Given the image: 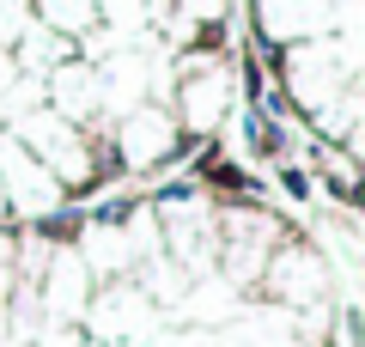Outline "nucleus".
<instances>
[{
    "mask_svg": "<svg viewBox=\"0 0 365 347\" xmlns=\"http://www.w3.org/2000/svg\"><path fill=\"white\" fill-rule=\"evenodd\" d=\"M6 134H13V141L25 146L55 183H61L67 201H73V195H98L110 183V171H116V165H110L104 134H91V129H79V122H67V116H55L49 104L19 110L13 122H6Z\"/></svg>",
    "mask_w": 365,
    "mask_h": 347,
    "instance_id": "obj_1",
    "label": "nucleus"
},
{
    "mask_svg": "<svg viewBox=\"0 0 365 347\" xmlns=\"http://www.w3.org/2000/svg\"><path fill=\"white\" fill-rule=\"evenodd\" d=\"M0 213H6V207H0Z\"/></svg>",
    "mask_w": 365,
    "mask_h": 347,
    "instance_id": "obj_11",
    "label": "nucleus"
},
{
    "mask_svg": "<svg viewBox=\"0 0 365 347\" xmlns=\"http://www.w3.org/2000/svg\"><path fill=\"white\" fill-rule=\"evenodd\" d=\"M79 329L98 347H146L153 335H165V311H158L128 274V281L91 286V305H86V317H79Z\"/></svg>",
    "mask_w": 365,
    "mask_h": 347,
    "instance_id": "obj_3",
    "label": "nucleus"
},
{
    "mask_svg": "<svg viewBox=\"0 0 365 347\" xmlns=\"http://www.w3.org/2000/svg\"><path fill=\"white\" fill-rule=\"evenodd\" d=\"M256 293H268L274 305H287V311L335 305V281H329V262L317 256V244H311V238H299V231H292L287 244H274V256L262 262Z\"/></svg>",
    "mask_w": 365,
    "mask_h": 347,
    "instance_id": "obj_5",
    "label": "nucleus"
},
{
    "mask_svg": "<svg viewBox=\"0 0 365 347\" xmlns=\"http://www.w3.org/2000/svg\"><path fill=\"white\" fill-rule=\"evenodd\" d=\"M43 104H49L55 116H67V122H79V129L104 134V104H98V67L79 61V55H67L61 67H55L49 79H43Z\"/></svg>",
    "mask_w": 365,
    "mask_h": 347,
    "instance_id": "obj_8",
    "label": "nucleus"
},
{
    "mask_svg": "<svg viewBox=\"0 0 365 347\" xmlns=\"http://www.w3.org/2000/svg\"><path fill=\"white\" fill-rule=\"evenodd\" d=\"M104 146H110V165L116 171L153 177V171H165L182 153V129H177V116H170V104H134V110L104 122Z\"/></svg>",
    "mask_w": 365,
    "mask_h": 347,
    "instance_id": "obj_2",
    "label": "nucleus"
},
{
    "mask_svg": "<svg viewBox=\"0 0 365 347\" xmlns=\"http://www.w3.org/2000/svg\"><path fill=\"white\" fill-rule=\"evenodd\" d=\"M37 25V13H31V0H0V55H13L19 43H25V31Z\"/></svg>",
    "mask_w": 365,
    "mask_h": 347,
    "instance_id": "obj_10",
    "label": "nucleus"
},
{
    "mask_svg": "<svg viewBox=\"0 0 365 347\" xmlns=\"http://www.w3.org/2000/svg\"><path fill=\"white\" fill-rule=\"evenodd\" d=\"M73 256L86 262V274L98 286L104 281H128L134 268H140V256H134V244H128V231H122V219L116 213H86L73 226Z\"/></svg>",
    "mask_w": 365,
    "mask_h": 347,
    "instance_id": "obj_7",
    "label": "nucleus"
},
{
    "mask_svg": "<svg viewBox=\"0 0 365 347\" xmlns=\"http://www.w3.org/2000/svg\"><path fill=\"white\" fill-rule=\"evenodd\" d=\"M0 207L19 219V226H61L67 219V189L0 129Z\"/></svg>",
    "mask_w": 365,
    "mask_h": 347,
    "instance_id": "obj_4",
    "label": "nucleus"
},
{
    "mask_svg": "<svg viewBox=\"0 0 365 347\" xmlns=\"http://www.w3.org/2000/svg\"><path fill=\"white\" fill-rule=\"evenodd\" d=\"M91 274H86V262L73 256V244L67 238H55L49 244V262L37 268V281H31V293H37V305H43V323L49 329H79V317H86V305H91Z\"/></svg>",
    "mask_w": 365,
    "mask_h": 347,
    "instance_id": "obj_6",
    "label": "nucleus"
},
{
    "mask_svg": "<svg viewBox=\"0 0 365 347\" xmlns=\"http://www.w3.org/2000/svg\"><path fill=\"white\" fill-rule=\"evenodd\" d=\"M31 13H37L43 31L67 37L73 49H79V37H91V31H98V6H91V0H31Z\"/></svg>",
    "mask_w": 365,
    "mask_h": 347,
    "instance_id": "obj_9",
    "label": "nucleus"
}]
</instances>
